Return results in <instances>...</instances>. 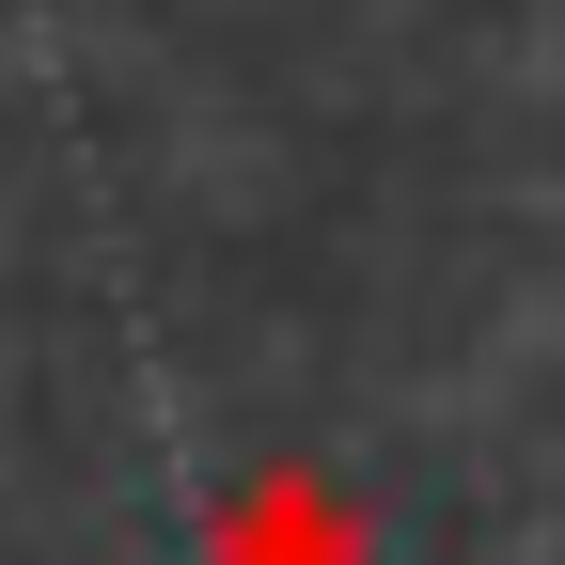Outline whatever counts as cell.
I'll return each instance as SVG.
<instances>
[{
  "label": "cell",
  "mask_w": 565,
  "mask_h": 565,
  "mask_svg": "<svg viewBox=\"0 0 565 565\" xmlns=\"http://www.w3.org/2000/svg\"><path fill=\"white\" fill-rule=\"evenodd\" d=\"M221 565H377V534H362V503H345L330 471H252L236 503H221Z\"/></svg>",
  "instance_id": "6da1fadb"
}]
</instances>
